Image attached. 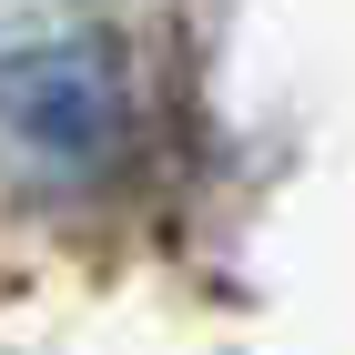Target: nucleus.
Listing matches in <instances>:
<instances>
[{
	"instance_id": "1",
	"label": "nucleus",
	"mask_w": 355,
	"mask_h": 355,
	"mask_svg": "<svg viewBox=\"0 0 355 355\" xmlns=\"http://www.w3.org/2000/svg\"><path fill=\"white\" fill-rule=\"evenodd\" d=\"M0 122L41 153V163H102L122 142V82H112V51L82 31H51L31 51L0 61Z\"/></svg>"
}]
</instances>
